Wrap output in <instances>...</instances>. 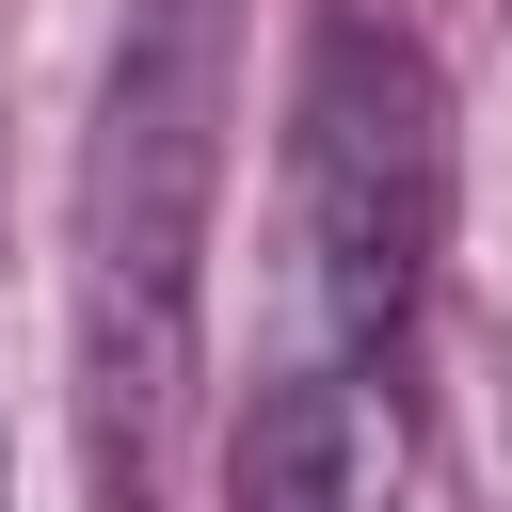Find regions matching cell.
Listing matches in <instances>:
<instances>
[{
    "label": "cell",
    "instance_id": "cell-1",
    "mask_svg": "<svg viewBox=\"0 0 512 512\" xmlns=\"http://www.w3.org/2000/svg\"><path fill=\"white\" fill-rule=\"evenodd\" d=\"M240 0H128L80 144V464L96 512H160L208 368V208H224Z\"/></svg>",
    "mask_w": 512,
    "mask_h": 512
},
{
    "label": "cell",
    "instance_id": "cell-2",
    "mask_svg": "<svg viewBox=\"0 0 512 512\" xmlns=\"http://www.w3.org/2000/svg\"><path fill=\"white\" fill-rule=\"evenodd\" d=\"M288 240H304V304H320V368H384L416 336V288L448 256V96L416 64V32L336 16L304 64V144H288Z\"/></svg>",
    "mask_w": 512,
    "mask_h": 512
}]
</instances>
